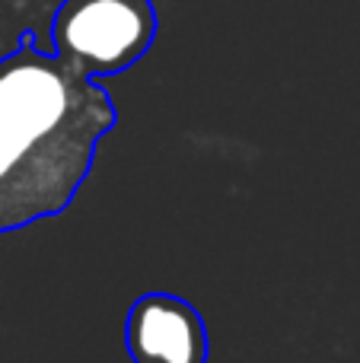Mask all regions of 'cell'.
Wrapping results in <instances>:
<instances>
[{
  "instance_id": "6da1fadb",
  "label": "cell",
  "mask_w": 360,
  "mask_h": 363,
  "mask_svg": "<svg viewBox=\"0 0 360 363\" xmlns=\"http://www.w3.org/2000/svg\"><path fill=\"white\" fill-rule=\"evenodd\" d=\"M115 106L64 57L26 42L0 61V233L70 207Z\"/></svg>"
},
{
  "instance_id": "3957f363",
  "label": "cell",
  "mask_w": 360,
  "mask_h": 363,
  "mask_svg": "<svg viewBox=\"0 0 360 363\" xmlns=\"http://www.w3.org/2000/svg\"><path fill=\"white\" fill-rule=\"evenodd\" d=\"M125 347L134 363H208V328L182 296L144 294L128 309Z\"/></svg>"
},
{
  "instance_id": "7a4b0ae2",
  "label": "cell",
  "mask_w": 360,
  "mask_h": 363,
  "mask_svg": "<svg viewBox=\"0 0 360 363\" xmlns=\"http://www.w3.org/2000/svg\"><path fill=\"white\" fill-rule=\"evenodd\" d=\"M153 32L157 16L147 0H74L55 23V55L96 80L137 64Z\"/></svg>"
}]
</instances>
